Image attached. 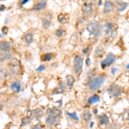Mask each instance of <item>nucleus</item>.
Returning a JSON list of instances; mask_svg holds the SVG:
<instances>
[{
    "label": "nucleus",
    "mask_w": 129,
    "mask_h": 129,
    "mask_svg": "<svg viewBox=\"0 0 129 129\" xmlns=\"http://www.w3.org/2000/svg\"><path fill=\"white\" fill-rule=\"evenodd\" d=\"M114 8V4L112 2L107 1L105 3H104V8H103V12L104 13H109L110 11L113 10Z\"/></svg>",
    "instance_id": "obj_13"
},
{
    "label": "nucleus",
    "mask_w": 129,
    "mask_h": 129,
    "mask_svg": "<svg viewBox=\"0 0 129 129\" xmlns=\"http://www.w3.org/2000/svg\"><path fill=\"white\" fill-rule=\"evenodd\" d=\"M84 65V59L81 56H75L73 59V66L76 73H80L83 69Z\"/></svg>",
    "instance_id": "obj_5"
},
{
    "label": "nucleus",
    "mask_w": 129,
    "mask_h": 129,
    "mask_svg": "<svg viewBox=\"0 0 129 129\" xmlns=\"http://www.w3.org/2000/svg\"><path fill=\"white\" fill-rule=\"evenodd\" d=\"M127 121H128V124L129 126V113L128 114V117H127Z\"/></svg>",
    "instance_id": "obj_39"
},
{
    "label": "nucleus",
    "mask_w": 129,
    "mask_h": 129,
    "mask_svg": "<svg viewBox=\"0 0 129 129\" xmlns=\"http://www.w3.org/2000/svg\"><path fill=\"white\" fill-rule=\"evenodd\" d=\"M64 92V86H63L62 85H59V89H56V91H54V94H58V93H59V94H60V93H63Z\"/></svg>",
    "instance_id": "obj_28"
},
{
    "label": "nucleus",
    "mask_w": 129,
    "mask_h": 129,
    "mask_svg": "<svg viewBox=\"0 0 129 129\" xmlns=\"http://www.w3.org/2000/svg\"><path fill=\"white\" fill-rule=\"evenodd\" d=\"M105 82V77L99 76L96 78H94L88 83V87L89 88L90 90H96L97 89L102 86V84Z\"/></svg>",
    "instance_id": "obj_3"
},
{
    "label": "nucleus",
    "mask_w": 129,
    "mask_h": 129,
    "mask_svg": "<svg viewBox=\"0 0 129 129\" xmlns=\"http://www.w3.org/2000/svg\"><path fill=\"white\" fill-rule=\"evenodd\" d=\"M93 125H94V122H91V123H90V128H92Z\"/></svg>",
    "instance_id": "obj_41"
},
{
    "label": "nucleus",
    "mask_w": 129,
    "mask_h": 129,
    "mask_svg": "<svg viewBox=\"0 0 129 129\" xmlns=\"http://www.w3.org/2000/svg\"><path fill=\"white\" fill-rule=\"evenodd\" d=\"M31 129H42V126H41L40 124H36V125H35L34 127H32V128Z\"/></svg>",
    "instance_id": "obj_32"
},
{
    "label": "nucleus",
    "mask_w": 129,
    "mask_h": 129,
    "mask_svg": "<svg viewBox=\"0 0 129 129\" xmlns=\"http://www.w3.org/2000/svg\"><path fill=\"white\" fill-rule=\"evenodd\" d=\"M51 21H52V16L50 15L49 17H44L42 19V26L43 28H44L45 29H48V28L50 27V25H51Z\"/></svg>",
    "instance_id": "obj_15"
},
{
    "label": "nucleus",
    "mask_w": 129,
    "mask_h": 129,
    "mask_svg": "<svg viewBox=\"0 0 129 129\" xmlns=\"http://www.w3.org/2000/svg\"><path fill=\"white\" fill-rule=\"evenodd\" d=\"M104 33L106 37L108 39H112L116 35V26L115 23L111 22H106L103 28Z\"/></svg>",
    "instance_id": "obj_2"
},
{
    "label": "nucleus",
    "mask_w": 129,
    "mask_h": 129,
    "mask_svg": "<svg viewBox=\"0 0 129 129\" xmlns=\"http://www.w3.org/2000/svg\"><path fill=\"white\" fill-rule=\"evenodd\" d=\"M86 65H87L88 66L90 65V59H89V58H87V59H86Z\"/></svg>",
    "instance_id": "obj_34"
},
{
    "label": "nucleus",
    "mask_w": 129,
    "mask_h": 129,
    "mask_svg": "<svg viewBox=\"0 0 129 129\" xmlns=\"http://www.w3.org/2000/svg\"><path fill=\"white\" fill-rule=\"evenodd\" d=\"M100 122L102 125H108L109 123V119L106 115H103L100 117Z\"/></svg>",
    "instance_id": "obj_21"
},
{
    "label": "nucleus",
    "mask_w": 129,
    "mask_h": 129,
    "mask_svg": "<svg viewBox=\"0 0 129 129\" xmlns=\"http://www.w3.org/2000/svg\"><path fill=\"white\" fill-rule=\"evenodd\" d=\"M83 117H84V120L86 121H89V120L91 119V114L90 112L89 111L88 109H86L84 111V114H83Z\"/></svg>",
    "instance_id": "obj_23"
},
{
    "label": "nucleus",
    "mask_w": 129,
    "mask_h": 129,
    "mask_svg": "<svg viewBox=\"0 0 129 129\" xmlns=\"http://www.w3.org/2000/svg\"><path fill=\"white\" fill-rule=\"evenodd\" d=\"M102 27L96 20H92L88 23L87 25V30L89 33V35L94 38H99L102 35Z\"/></svg>",
    "instance_id": "obj_1"
},
{
    "label": "nucleus",
    "mask_w": 129,
    "mask_h": 129,
    "mask_svg": "<svg viewBox=\"0 0 129 129\" xmlns=\"http://www.w3.org/2000/svg\"><path fill=\"white\" fill-rule=\"evenodd\" d=\"M42 60L43 61H49L53 59V53H46L44 55H42Z\"/></svg>",
    "instance_id": "obj_24"
},
{
    "label": "nucleus",
    "mask_w": 129,
    "mask_h": 129,
    "mask_svg": "<svg viewBox=\"0 0 129 129\" xmlns=\"http://www.w3.org/2000/svg\"><path fill=\"white\" fill-rule=\"evenodd\" d=\"M99 101H100V97L98 96H96V95H94V96L89 97L88 102H89V104H93V103H95V102H98Z\"/></svg>",
    "instance_id": "obj_20"
},
{
    "label": "nucleus",
    "mask_w": 129,
    "mask_h": 129,
    "mask_svg": "<svg viewBox=\"0 0 129 129\" xmlns=\"http://www.w3.org/2000/svg\"><path fill=\"white\" fill-rule=\"evenodd\" d=\"M28 2H29V0H24V1H22V2H21V5L25 4V3H27Z\"/></svg>",
    "instance_id": "obj_37"
},
{
    "label": "nucleus",
    "mask_w": 129,
    "mask_h": 129,
    "mask_svg": "<svg viewBox=\"0 0 129 129\" xmlns=\"http://www.w3.org/2000/svg\"><path fill=\"white\" fill-rule=\"evenodd\" d=\"M116 71H117V69L116 68H113L111 70V73L112 74H115V72H116Z\"/></svg>",
    "instance_id": "obj_36"
},
{
    "label": "nucleus",
    "mask_w": 129,
    "mask_h": 129,
    "mask_svg": "<svg viewBox=\"0 0 129 129\" xmlns=\"http://www.w3.org/2000/svg\"><path fill=\"white\" fill-rule=\"evenodd\" d=\"M108 93L112 97H119L122 94V89H121V88L119 85L113 84V85H111L108 87Z\"/></svg>",
    "instance_id": "obj_4"
},
{
    "label": "nucleus",
    "mask_w": 129,
    "mask_h": 129,
    "mask_svg": "<svg viewBox=\"0 0 129 129\" xmlns=\"http://www.w3.org/2000/svg\"><path fill=\"white\" fill-rule=\"evenodd\" d=\"M126 68H127V69H129V64H128V65H127V66H126Z\"/></svg>",
    "instance_id": "obj_43"
},
{
    "label": "nucleus",
    "mask_w": 129,
    "mask_h": 129,
    "mask_svg": "<svg viewBox=\"0 0 129 129\" xmlns=\"http://www.w3.org/2000/svg\"><path fill=\"white\" fill-rule=\"evenodd\" d=\"M128 3L127 2H117V9H118V11L119 12H122L128 8Z\"/></svg>",
    "instance_id": "obj_14"
},
{
    "label": "nucleus",
    "mask_w": 129,
    "mask_h": 129,
    "mask_svg": "<svg viewBox=\"0 0 129 129\" xmlns=\"http://www.w3.org/2000/svg\"><path fill=\"white\" fill-rule=\"evenodd\" d=\"M0 49H1L2 53H7L10 50V45L7 42H2L0 43Z\"/></svg>",
    "instance_id": "obj_10"
},
{
    "label": "nucleus",
    "mask_w": 129,
    "mask_h": 129,
    "mask_svg": "<svg viewBox=\"0 0 129 129\" xmlns=\"http://www.w3.org/2000/svg\"><path fill=\"white\" fill-rule=\"evenodd\" d=\"M2 33H3L4 35L8 33V28H7V27H3V28H2Z\"/></svg>",
    "instance_id": "obj_33"
},
{
    "label": "nucleus",
    "mask_w": 129,
    "mask_h": 129,
    "mask_svg": "<svg viewBox=\"0 0 129 129\" xmlns=\"http://www.w3.org/2000/svg\"><path fill=\"white\" fill-rule=\"evenodd\" d=\"M115 59H116V57H115V54L113 53H108L107 57L105 58V59H103V60L101 62V66L103 69L108 66H110V65L115 62Z\"/></svg>",
    "instance_id": "obj_6"
},
{
    "label": "nucleus",
    "mask_w": 129,
    "mask_h": 129,
    "mask_svg": "<svg viewBox=\"0 0 129 129\" xmlns=\"http://www.w3.org/2000/svg\"><path fill=\"white\" fill-rule=\"evenodd\" d=\"M4 10H5V6L4 5H3V4H1V11H3Z\"/></svg>",
    "instance_id": "obj_38"
},
{
    "label": "nucleus",
    "mask_w": 129,
    "mask_h": 129,
    "mask_svg": "<svg viewBox=\"0 0 129 129\" xmlns=\"http://www.w3.org/2000/svg\"><path fill=\"white\" fill-rule=\"evenodd\" d=\"M10 53H1V62L3 63V61H5V60H8V59H10Z\"/></svg>",
    "instance_id": "obj_26"
},
{
    "label": "nucleus",
    "mask_w": 129,
    "mask_h": 129,
    "mask_svg": "<svg viewBox=\"0 0 129 129\" xmlns=\"http://www.w3.org/2000/svg\"><path fill=\"white\" fill-rule=\"evenodd\" d=\"M24 40L28 44H30L33 42V35L31 33H27L24 35Z\"/></svg>",
    "instance_id": "obj_22"
},
{
    "label": "nucleus",
    "mask_w": 129,
    "mask_h": 129,
    "mask_svg": "<svg viewBox=\"0 0 129 129\" xmlns=\"http://www.w3.org/2000/svg\"><path fill=\"white\" fill-rule=\"evenodd\" d=\"M58 121V116L55 115H48L47 118L46 119V124L47 126H53Z\"/></svg>",
    "instance_id": "obj_9"
},
{
    "label": "nucleus",
    "mask_w": 129,
    "mask_h": 129,
    "mask_svg": "<svg viewBox=\"0 0 129 129\" xmlns=\"http://www.w3.org/2000/svg\"><path fill=\"white\" fill-rule=\"evenodd\" d=\"M0 73H1V80H3V78H5V69H1L0 71Z\"/></svg>",
    "instance_id": "obj_30"
},
{
    "label": "nucleus",
    "mask_w": 129,
    "mask_h": 129,
    "mask_svg": "<svg viewBox=\"0 0 129 129\" xmlns=\"http://www.w3.org/2000/svg\"><path fill=\"white\" fill-rule=\"evenodd\" d=\"M74 82H75V78H74L73 76L68 75L66 77V85L68 86L69 88H72V86H73Z\"/></svg>",
    "instance_id": "obj_18"
},
{
    "label": "nucleus",
    "mask_w": 129,
    "mask_h": 129,
    "mask_svg": "<svg viewBox=\"0 0 129 129\" xmlns=\"http://www.w3.org/2000/svg\"><path fill=\"white\" fill-rule=\"evenodd\" d=\"M58 20H59V22H60L61 24H65L68 21V16L65 14H62V13H61V14H59V16H58Z\"/></svg>",
    "instance_id": "obj_19"
},
{
    "label": "nucleus",
    "mask_w": 129,
    "mask_h": 129,
    "mask_svg": "<svg viewBox=\"0 0 129 129\" xmlns=\"http://www.w3.org/2000/svg\"><path fill=\"white\" fill-rule=\"evenodd\" d=\"M30 122H31V119L29 118V117L26 116V117H24V118H22V127L27 126V125H29Z\"/></svg>",
    "instance_id": "obj_25"
},
{
    "label": "nucleus",
    "mask_w": 129,
    "mask_h": 129,
    "mask_svg": "<svg viewBox=\"0 0 129 129\" xmlns=\"http://www.w3.org/2000/svg\"><path fill=\"white\" fill-rule=\"evenodd\" d=\"M47 114L48 115H55V116L59 117L61 115V111L59 109H57V108H50L47 111Z\"/></svg>",
    "instance_id": "obj_17"
},
{
    "label": "nucleus",
    "mask_w": 129,
    "mask_h": 129,
    "mask_svg": "<svg viewBox=\"0 0 129 129\" xmlns=\"http://www.w3.org/2000/svg\"><path fill=\"white\" fill-rule=\"evenodd\" d=\"M94 113H95V114H97V109H96V108L94 110Z\"/></svg>",
    "instance_id": "obj_42"
},
{
    "label": "nucleus",
    "mask_w": 129,
    "mask_h": 129,
    "mask_svg": "<svg viewBox=\"0 0 129 129\" xmlns=\"http://www.w3.org/2000/svg\"><path fill=\"white\" fill-rule=\"evenodd\" d=\"M63 34H64V29H62V28H59V29L56 30L55 32V35H57L58 37H60L63 35Z\"/></svg>",
    "instance_id": "obj_27"
},
{
    "label": "nucleus",
    "mask_w": 129,
    "mask_h": 129,
    "mask_svg": "<svg viewBox=\"0 0 129 129\" xmlns=\"http://www.w3.org/2000/svg\"><path fill=\"white\" fill-rule=\"evenodd\" d=\"M82 10L85 16H90L94 12V4L93 3H85L82 7Z\"/></svg>",
    "instance_id": "obj_7"
},
{
    "label": "nucleus",
    "mask_w": 129,
    "mask_h": 129,
    "mask_svg": "<svg viewBox=\"0 0 129 129\" xmlns=\"http://www.w3.org/2000/svg\"><path fill=\"white\" fill-rule=\"evenodd\" d=\"M88 52H89V48H88V47L84 48V50H83V53H87Z\"/></svg>",
    "instance_id": "obj_35"
},
{
    "label": "nucleus",
    "mask_w": 129,
    "mask_h": 129,
    "mask_svg": "<svg viewBox=\"0 0 129 129\" xmlns=\"http://www.w3.org/2000/svg\"><path fill=\"white\" fill-rule=\"evenodd\" d=\"M9 66H10V74L11 75H16V74L18 73L19 72V61L16 60V59H12L11 63L9 64Z\"/></svg>",
    "instance_id": "obj_8"
},
{
    "label": "nucleus",
    "mask_w": 129,
    "mask_h": 129,
    "mask_svg": "<svg viewBox=\"0 0 129 129\" xmlns=\"http://www.w3.org/2000/svg\"><path fill=\"white\" fill-rule=\"evenodd\" d=\"M31 115H32L35 119H39L42 115V110L41 109V108H37V109L33 110V111L31 112Z\"/></svg>",
    "instance_id": "obj_16"
},
{
    "label": "nucleus",
    "mask_w": 129,
    "mask_h": 129,
    "mask_svg": "<svg viewBox=\"0 0 129 129\" xmlns=\"http://www.w3.org/2000/svg\"><path fill=\"white\" fill-rule=\"evenodd\" d=\"M102 1H99V2H98V5H101V4H102Z\"/></svg>",
    "instance_id": "obj_40"
},
{
    "label": "nucleus",
    "mask_w": 129,
    "mask_h": 129,
    "mask_svg": "<svg viewBox=\"0 0 129 129\" xmlns=\"http://www.w3.org/2000/svg\"><path fill=\"white\" fill-rule=\"evenodd\" d=\"M67 115L70 117H72V118L73 120H75V121H78V115H77L76 112H74V113H72H72H67Z\"/></svg>",
    "instance_id": "obj_29"
},
{
    "label": "nucleus",
    "mask_w": 129,
    "mask_h": 129,
    "mask_svg": "<svg viewBox=\"0 0 129 129\" xmlns=\"http://www.w3.org/2000/svg\"><path fill=\"white\" fill-rule=\"evenodd\" d=\"M45 68H46V67H45V65H40V66H39L38 68L36 69V72H42L43 70H45Z\"/></svg>",
    "instance_id": "obj_31"
},
{
    "label": "nucleus",
    "mask_w": 129,
    "mask_h": 129,
    "mask_svg": "<svg viewBox=\"0 0 129 129\" xmlns=\"http://www.w3.org/2000/svg\"><path fill=\"white\" fill-rule=\"evenodd\" d=\"M21 88H22L21 84H20L19 82H17V81L13 82V83L11 84V85H10V89H12L14 92H16V93L20 92V90H21Z\"/></svg>",
    "instance_id": "obj_12"
},
{
    "label": "nucleus",
    "mask_w": 129,
    "mask_h": 129,
    "mask_svg": "<svg viewBox=\"0 0 129 129\" xmlns=\"http://www.w3.org/2000/svg\"><path fill=\"white\" fill-rule=\"evenodd\" d=\"M46 2L44 1V0H41L40 2H38V3L34 6L33 9L35 10H41L46 8Z\"/></svg>",
    "instance_id": "obj_11"
}]
</instances>
